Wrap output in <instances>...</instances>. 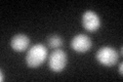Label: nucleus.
<instances>
[{"label":"nucleus","instance_id":"1","mask_svg":"<svg viewBox=\"0 0 123 82\" xmlns=\"http://www.w3.org/2000/svg\"><path fill=\"white\" fill-rule=\"evenodd\" d=\"M47 54L48 50L45 45L41 43L34 44L29 48L28 52H27L25 62L29 68L37 69L44 64V62L47 58Z\"/></svg>","mask_w":123,"mask_h":82},{"label":"nucleus","instance_id":"2","mask_svg":"<svg viewBox=\"0 0 123 82\" xmlns=\"http://www.w3.org/2000/svg\"><path fill=\"white\" fill-rule=\"evenodd\" d=\"M95 58L102 66L113 67L119 60V53L112 46H103L95 53Z\"/></svg>","mask_w":123,"mask_h":82},{"label":"nucleus","instance_id":"3","mask_svg":"<svg viewBox=\"0 0 123 82\" xmlns=\"http://www.w3.org/2000/svg\"><path fill=\"white\" fill-rule=\"evenodd\" d=\"M67 64H68L67 53L60 48L53 50L48 57V67L55 73H60L64 71Z\"/></svg>","mask_w":123,"mask_h":82},{"label":"nucleus","instance_id":"4","mask_svg":"<svg viewBox=\"0 0 123 82\" xmlns=\"http://www.w3.org/2000/svg\"><path fill=\"white\" fill-rule=\"evenodd\" d=\"M82 26L87 32H97L101 28L102 21L99 15L93 10H86L82 14Z\"/></svg>","mask_w":123,"mask_h":82},{"label":"nucleus","instance_id":"5","mask_svg":"<svg viewBox=\"0 0 123 82\" xmlns=\"http://www.w3.org/2000/svg\"><path fill=\"white\" fill-rule=\"evenodd\" d=\"M92 47V41L86 34H77L71 41V48L75 52L85 53L89 51Z\"/></svg>","mask_w":123,"mask_h":82},{"label":"nucleus","instance_id":"6","mask_svg":"<svg viewBox=\"0 0 123 82\" xmlns=\"http://www.w3.org/2000/svg\"><path fill=\"white\" fill-rule=\"evenodd\" d=\"M31 44V39L28 35L24 33L15 34L10 39V47L17 52H24L29 48Z\"/></svg>","mask_w":123,"mask_h":82},{"label":"nucleus","instance_id":"7","mask_svg":"<svg viewBox=\"0 0 123 82\" xmlns=\"http://www.w3.org/2000/svg\"><path fill=\"white\" fill-rule=\"evenodd\" d=\"M47 43H48V46L50 48H53V49H59L60 47H62L64 44V40L60 35L57 34H52L50 36L48 37L47 39Z\"/></svg>","mask_w":123,"mask_h":82},{"label":"nucleus","instance_id":"8","mask_svg":"<svg viewBox=\"0 0 123 82\" xmlns=\"http://www.w3.org/2000/svg\"><path fill=\"white\" fill-rule=\"evenodd\" d=\"M118 73H119V75H123V64L120 63L119 64V67H118Z\"/></svg>","mask_w":123,"mask_h":82},{"label":"nucleus","instance_id":"9","mask_svg":"<svg viewBox=\"0 0 123 82\" xmlns=\"http://www.w3.org/2000/svg\"><path fill=\"white\" fill-rule=\"evenodd\" d=\"M5 79V75H4V73H3V70L1 69V71H0V81H3Z\"/></svg>","mask_w":123,"mask_h":82},{"label":"nucleus","instance_id":"10","mask_svg":"<svg viewBox=\"0 0 123 82\" xmlns=\"http://www.w3.org/2000/svg\"><path fill=\"white\" fill-rule=\"evenodd\" d=\"M122 52H123V51H122V47H121V48H120V56H122Z\"/></svg>","mask_w":123,"mask_h":82}]
</instances>
